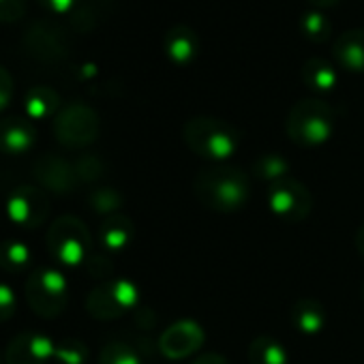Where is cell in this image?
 I'll return each instance as SVG.
<instances>
[{
    "instance_id": "1",
    "label": "cell",
    "mask_w": 364,
    "mask_h": 364,
    "mask_svg": "<svg viewBox=\"0 0 364 364\" xmlns=\"http://www.w3.org/2000/svg\"><path fill=\"white\" fill-rule=\"evenodd\" d=\"M198 202L215 213H236L245 208L251 187L249 178L232 165H213L193 178Z\"/></svg>"
},
{
    "instance_id": "2",
    "label": "cell",
    "mask_w": 364,
    "mask_h": 364,
    "mask_svg": "<svg viewBox=\"0 0 364 364\" xmlns=\"http://www.w3.org/2000/svg\"><path fill=\"white\" fill-rule=\"evenodd\" d=\"M185 144L200 156L223 163L240 148V133L230 122L213 116H196L182 129Z\"/></svg>"
},
{
    "instance_id": "3",
    "label": "cell",
    "mask_w": 364,
    "mask_h": 364,
    "mask_svg": "<svg viewBox=\"0 0 364 364\" xmlns=\"http://www.w3.org/2000/svg\"><path fill=\"white\" fill-rule=\"evenodd\" d=\"M285 131L287 137L298 146H321L334 131V112L317 97L300 99L287 114Z\"/></svg>"
},
{
    "instance_id": "4",
    "label": "cell",
    "mask_w": 364,
    "mask_h": 364,
    "mask_svg": "<svg viewBox=\"0 0 364 364\" xmlns=\"http://www.w3.org/2000/svg\"><path fill=\"white\" fill-rule=\"evenodd\" d=\"M26 300L39 317L60 315L69 300L67 279L52 268L33 272L26 281Z\"/></svg>"
},
{
    "instance_id": "5",
    "label": "cell",
    "mask_w": 364,
    "mask_h": 364,
    "mask_svg": "<svg viewBox=\"0 0 364 364\" xmlns=\"http://www.w3.org/2000/svg\"><path fill=\"white\" fill-rule=\"evenodd\" d=\"M48 249L65 266H80L90 251V234L75 217H60L48 230Z\"/></svg>"
},
{
    "instance_id": "6",
    "label": "cell",
    "mask_w": 364,
    "mask_h": 364,
    "mask_svg": "<svg viewBox=\"0 0 364 364\" xmlns=\"http://www.w3.org/2000/svg\"><path fill=\"white\" fill-rule=\"evenodd\" d=\"M99 114L84 103H69L54 118V133L67 148L90 146L99 137Z\"/></svg>"
},
{
    "instance_id": "7",
    "label": "cell",
    "mask_w": 364,
    "mask_h": 364,
    "mask_svg": "<svg viewBox=\"0 0 364 364\" xmlns=\"http://www.w3.org/2000/svg\"><path fill=\"white\" fill-rule=\"evenodd\" d=\"M266 202H268L270 213L287 223L304 221L313 208V198H311L309 189L300 180H296L291 176L270 182Z\"/></svg>"
},
{
    "instance_id": "8",
    "label": "cell",
    "mask_w": 364,
    "mask_h": 364,
    "mask_svg": "<svg viewBox=\"0 0 364 364\" xmlns=\"http://www.w3.org/2000/svg\"><path fill=\"white\" fill-rule=\"evenodd\" d=\"M137 287L131 281L114 279L95 287L86 300V309L97 319H116L137 304Z\"/></svg>"
},
{
    "instance_id": "9",
    "label": "cell",
    "mask_w": 364,
    "mask_h": 364,
    "mask_svg": "<svg viewBox=\"0 0 364 364\" xmlns=\"http://www.w3.org/2000/svg\"><path fill=\"white\" fill-rule=\"evenodd\" d=\"M48 213H50V202L39 187L24 185L11 191V196L7 198V215L20 228L35 230L43 225Z\"/></svg>"
},
{
    "instance_id": "10",
    "label": "cell",
    "mask_w": 364,
    "mask_h": 364,
    "mask_svg": "<svg viewBox=\"0 0 364 364\" xmlns=\"http://www.w3.org/2000/svg\"><path fill=\"white\" fill-rule=\"evenodd\" d=\"M204 338L206 334L196 321L182 319L165 328V332L159 338V349L163 351V355L171 360H185L204 345Z\"/></svg>"
},
{
    "instance_id": "11",
    "label": "cell",
    "mask_w": 364,
    "mask_h": 364,
    "mask_svg": "<svg viewBox=\"0 0 364 364\" xmlns=\"http://www.w3.org/2000/svg\"><path fill=\"white\" fill-rule=\"evenodd\" d=\"M35 178L39 180V185L52 193H58V196H67L75 189L77 185V173H75V167L65 161L63 156L58 154H48V156H41L37 163H35Z\"/></svg>"
},
{
    "instance_id": "12",
    "label": "cell",
    "mask_w": 364,
    "mask_h": 364,
    "mask_svg": "<svg viewBox=\"0 0 364 364\" xmlns=\"http://www.w3.org/2000/svg\"><path fill=\"white\" fill-rule=\"evenodd\" d=\"M56 353V345L43 336V334H35V332H22L18 334L5 353V362L7 364H46L48 360H52Z\"/></svg>"
},
{
    "instance_id": "13",
    "label": "cell",
    "mask_w": 364,
    "mask_h": 364,
    "mask_svg": "<svg viewBox=\"0 0 364 364\" xmlns=\"http://www.w3.org/2000/svg\"><path fill=\"white\" fill-rule=\"evenodd\" d=\"M200 37L189 24H173L163 37V52L171 65L187 67L193 65L200 54Z\"/></svg>"
},
{
    "instance_id": "14",
    "label": "cell",
    "mask_w": 364,
    "mask_h": 364,
    "mask_svg": "<svg viewBox=\"0 0 364 364\" xmlns=\"http://www.w3.org/2000/svg\"><path fill=\"white\" fill-rule=\"evenodd\" d=\"M35 137L37 133L33 122H28V118L11 116L0 120V152L3 154L20 156L28 152L35 144Z\"/></svg>"
},
{
    "instance_id": "15",
    "label": "cell",
    "mask_w": 364,
    "mask_h": 364,
    "mask_svg": "<svg viewBox=\"0 0 364 364\" xmlns=\"http://www.w3.org/2000/svg\"><path fill=\"white\" fill-rule=\"evenodd\" d=\"M332 58L351 73H364V28L345 31L332 46Z\"/></svg>"
},
{
    "instance_id": "16",
    "label": "cell",
    "mask_w": 364,
    "mask_h": 364,
    "mask_svg": "<svg viewBox=\"0 0 364 364\" xmlns=\"http://www.w3.org/2000/svg\"><path fill=\"white\" fill-rule=\"evenodd\" d=\"M54 28L56 26H50V24H35L31 33H26V41H24L26 50L35 58L54 63L65 56V41L58 37Z\"/></svg>"
},
{
    "instance_id": "17",
    "label": "cell",
    "mask_w": 364,
    "mask_h": 364,
    "mask_svg": "<svg viewBox=\"0 0 364 364\" xmlns=\"http://www.w3.org/2000/svg\"><path fill=\"white\" fill-rule=\"evenodd\" d=\"M302 82L306 88H311L315 95H328L336 88L338 84V73L336 67L332 63H328L326 58H309L302 69H300Z\"/></svg>"
},
{
    "instance_id": "18",
    "label": "cell",
    "mask_w": 364,
    "mask_h": 364,
    "mask_svg": "<svg viewBox=\"0 0 364 364\" xmlns=\"http://www.w3.org/2000/svg\"><path fill=\"white\" fill-rule=\"evenodd\" d=\"M326 321H328V313H326V309L315 298H300L291 306V323L302 334H317V332H321Z\"/></svg>"
},
{
    "instance_id": "19",
    "label": "cell",
    "mask_w": 364,
    "mask_h": 364,
    "mask_svg": "<svg viewBox=\"0 0 364 364\" xmlns=\"http://www.w3.org/2000/svg\"><path fill=\"white\" fill-rule=\"evenodd\" d=\"M24 109L31 120H43L60 112V97L50 86H35L24 97Z\"/></svg>"
},
{
    "instance_id": "20",
    "label": "cell",
    "mask_w": 364,
    "mask_h": 364,
    "mask_svg": "<svg viewBox=\"0 0 364 364\" xmlns=\"http://www.w3.org/2000/svg\"><path fill=\"white\" fill-rule=\"evenodd\" d=\"M133 238V223L124 215H112L101 225V242L107 251L124 249Z\"/></svg>"
},
{
    "instance_id": "21",
    "label": "cell",
    "mask_w": 364,
    "mask_h": 364,
    "mask_svg": "<svg viewBox=\"0 0 364 364\" xmlns=\"http://www.w3.org/2000/svg\"><path fill=\"white\" fill-rule=\"evenodd\" d=\"M298 31L304 39H309L313 43H323L332 35V22H330L328 14H323V9L313 7V9H306L300 14Z\"/></svg>"
},
{
    "instance_id": "22",
    "label": "cell",
    "mask_w": 364,
    "mask_h": 364,
    "mask_svg": "<svg viewBox=\"0 0 364 364\" xmlns=\"http://www.w3.org/2000/svg\"><path fill=\"white\" fill-rule=\"evenodd\" d=\"M33 259L31 249L22 240H5L0 242V270L9 274H20L28 270Z\"/></svg>"
},
{
    "instance_id": "23",
    "label": "cell",
    "mask_w": 364,
    "mask_h": 364,
    "mask_svg": "<svg viewBox=\"0 0 364 364\" xmlns=\"http://www.w3.org/2000/svg\"><path fill=\"white\" fill-rule=\"evenodd\" d=\"M251 364H289L285 347L272 336H257L249 345Z\"/></svg>"
},
{
    "instance_id": "24",
    "label": "cell",
    "mask_w": 364,
    "mask_h": 364,
    "mask_svg": "<svg viewBox=\"0 0 364 364\" xmlns=\"http://www.w3.org/2000/svg\"><path fill=\"white\" fill-rule=\"evenodd\" d=\"M253 171L268 182H277L281 178L287 176L289 171V163L281 156V154H264L253 163Z\"/></svg>"
},
{
    "instance_id": "25",
    "label": "cell",
    "mask_w": 364,
    "mask_h": 364,
    "mask_svg": "<svg viewBox=\"0 0 364 364\" xmlns=\"http://www.w3.org/2000/svg\"><path fill=\"white\" fill-rule=\"evenodd\" d=\"M99 364H141V360H139V353L131 345L114 341L101 349Z\"/></svg>"
},
{
    "instance_id": "26",
    "label": "cell",
    "mask_w": 364,
    "mask_h": 364,
    "mask_svg": "<svg viewBox=\"0 0 364 364\" xmlns=\"http://www.w3.org/2000/svg\"><path fill=\"white\" fill-rule=\"evenodd\" d=\"M88 202H90V206H92L95 213H99V215H109V217H112V215H116V210L122 206V196H120L116 189L105 187V189L92 191L90 198H88Z\"/></svg>"
},
{
    "instance_id": "27",
    "label": "cell",
    "mask_w": 364,
    "mask_h": 364,
    "mask_svg": "<svg viewBox=\"0 0 364 364\" xmlns=\"http://www.w3.org/2000/svg\"><path fill=\"white\" fill-rule=\"evenodd\" d=\"M86 355H88V351H86L84 343H80V341H65V343L56 345V353H54V358L60 364H84Z\"/></svg>"
},
{
    "instance_id": "28",
    "label": "cell",
    "mask_w": 364,
    "mask_h": 364,
    "mask_svg": "<svg viewBox=\"0 0 364 364\" xmlns=\"http://www.w3.org/2000/svg\"><path fill=\"white\" fill-rule=\"evenodd\" d=\"M103 161L97 156V154H86L82 156L77 163H75V173H77V180H84V182H92L97 178L103 176Z\"/></svg>"
},
{
    "instance_id": "29",
    "label": "cell",
    "mask_w": 364,
    "mask_h": 364,
    "mask_svg": "<svg viewBox=\"0 0 364 364\" xmlns=\"http://www.w3.org/2000/svg\"><path fill=\"white\" fill-rule=\"evenodd\" d=\"M26 11V0H0V22L9 24V22H18L20 18H24Z\"/></svg>"
},
{
    "instance_id": "30",
    "label": "cell",
    "mask_w": 364,
    "mask_h": 364,
    "mask_svg": "<svg viewBox=\"0 0 364 364\" xmlns=\"http://www.w3.org/2000/svg\"><path fill=\"white\" fill-rule=\"evenodd\" d=\"M16 313V291L11 285L0 281V321L11 319Z\"/></svg>"
},
{
    "instance_id": "31",
    "label": "cell",
    "mask_w": 364,
    "mask_h": 364,
    "mask_svg": "<svg viewBox=\"0 0 364 364\" xmlns=\"http://www.w3.org/2000/svg\"><path fill=\"white\" fill-rule=\"evenodd\" d=\"M39 7H43L46 11L50 14H56V16H67L71 11H77L82 0H37Z\"/></svg>"
},
{
    "instance_id": "32",
    "label": "cell",
    "mask_w": 364,
    "mask_h": 364,
    "mask_svg": "<svg viewBox=\"0 0 364 364\" xmlns=\"http://www.w3.org/2000/svg\"><path fill=\"white\" fill-rule=\"evenodd\" d=\"M14 99V77L5 67H0V114H3Z\"/></svg>"
},
{
    "instance_id": "33",
    "label": "cell",
    "mask_w": 364,
    "mask_h": 364,
    "mask_svg": "<svg viewBox=\"0 0 364 364\" xmlns=\"http://www.w3.org/2000/svg\"><path fill=\"white\" fill-rule=\"evenodd\" d=\"M193 364H230L221 353H204L202 358H198Z\"/></svg>"
},
{
    "instance_id": "34",
    "label": "cell",
    "mask_w": 364,
    "mask_h": 364,
    "mask_svg": "<svg viewBox=\"0 0 364 364\" xmlns=\"http://www.w3.org/2000/svg\"><path fill=\"white\" fill-rule=\"evenodd\" d=\"M355 249H358V253L364 257V223L360 225V230H358V234H355Z\"/></svg>"
},
{
    "instance_id": "35",
    "label": "cell",
    "mask_w": 364,
    "mask_h": 364,
    "mask_svg": "<svg viewBox=\"0 0 364 364\" xmlns=\"http://www.w3.org/2000/svg\"><path fill=\"white\" fill-rule=\"evenodd\" d=\"M311 3L315 5V9H330L338 3V0H311Z\"/></svg>"
},
{
    "instance_id": "36",
    "label": "cell",
    "mask_w": 364,
    "mask_h": 364,
    "mask_svg": "<svg viewBox=\"0 0 364 364\" xmlns=\"http://www.w3.org/2000/svg\"><path fill=\"white\" fill-rule=\"evenodd\" d=\"M362 298H364V285H362Z\"/></svg>"
}]
</instances>
